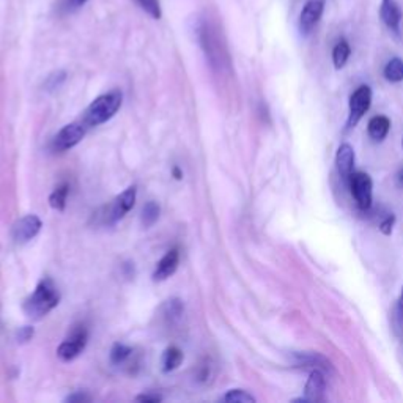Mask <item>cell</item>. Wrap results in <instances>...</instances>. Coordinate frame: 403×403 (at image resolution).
<instances>
[{"mask_svg": "<svg viewBox=\"0 0 403 403\" xmlns=\"http://www.w3.org/2000/svg\"><path fill=\"white\" fill-rule=\"evenodd\" d=\"M123 94L120 90H112L98 96L95 101H91L82 115V123L87 128L100 127V124L109 122L114 117L118 109L122 108Z\"/></svg>", "mask_w": 403, "mask_h": 403, "instance_id": "obj_2", "label": "cell"}, {"mask_svg": "<svg viewBox=\"0 0 403 403\" xmlns=\"http://www.w3.org/2000/svg\"><path fill=\"white\" fill-rule=\"evenodd\" d=\"M325 388H326L325 375H323L320 369H314L309 375L306 389H304V399L307 402H321L325 399Z\"/></svg>", "mask_w": 403, "mask_h": 403, "instance_id": "obj_12", "label": "cell"}, {"mask_svg": "<svg viewBox=\"0 0 403 403\" xmlns=\"http://www.w3.org/2000/svg\"><path fill=\"white\" fill-rule=\"evenodd\" d=\"M131 353H133V350H131L129 347L123 345V343H115V345L110 350L112 364H117V366L123 364V362L129 358Z\"/></svg>", "mask_w": 403, "mask_h": 403, "instance_id": "obj_22", "label": "cell"}, {"mask_svg": "<svg viewBox=\"0 0 403 403\" xmlns=\"http://www.w3.org/2000/svg\"><path fill=\"white\" fill-rule=\"evenodd\" d=\"M197 37H199V43L205 51V54H207L210 63L213 65V67L222 63L224 46L221 43L219 34H217L216 25L208 21L207 18L199 19V23H197Z\"/></svg>", "mask_w": 403, "mask_h": 403, "instance_id": "obj_3", "label": "cell"}, {"mask_svg": "<svg viewBox=\"0 0 403 403\" xmlns=\"http://www.w3.org/2000/svg\"><path fill=\"white\" fill-rule=\"evenodd\" d=\"M389 129H391V120L385 115H376L370 118V122L367 124V131L369 136L373 139L376 142L385 141Z\"/></svg>", "mask_w": 403, "mask_h": 403, "instance_id": "obj_15", "label": "cell"}, {"mask_svg": "<svg viewBox=\"0 0 403 403\" xmlns=\"http://www.w3.org/2000/svg\"><path fill=\"white\" fill-rule=\"evenodd\" d=\"M380 16L383 24L392 32L394 35L400 34V24H402V10L394 0H381Z\"/></svg>", "mask_w": 403, "mask_h": 403, "instance_id": "obj_13", "label": "cell"}, {"mask_svg": "<svg viewBox=\"0 0 403 403\" xmlns=\"http://www.w3.org/2000/svg\"><path fill=\"white\" fill-rule=\"evenodd\" d=\"M136 402L142 403H160L162 402V397L160 394H141L136 397Z\"/></svg>", "mask_w": 403, "mask_h": 403, "instance_id": "obj_28", "label": "cell"}, {"mask_svg": "<svg viewBox=\"0 0 403 403\" xmlns=\"http://www.w3.org/2000/svg\"><path fill=\"white\" fill-rule=\"evenodd\" d=\"M136 4L153 19H161L162 10L160 0H136Z\"/></svg>", "mask_w": 403, "mask_h": 403, "instance_id": "obj_23", "label": "cell"}, {"mask_svg": "<svg viewBox=\"0 0 403 403\" xmlns=\"http://www.w3.org/2000/svg\"><path fill=\"white\" fill-rule=\"evenodd\" d=\"M65 77H67V75H65L63 71L54 72V75H51L48 79H46V89H48V90L58 89L63 84Z\"/></svg>", "mask_w": 403, "mask_h": 403, "instance_id": "obj_25", "label": "cell"}, {"mask_svg": "<svg viewBox=\"0 0 403 403\" xmlns=\"http://www.w3.org/2000/svg\"><path fill=\"white\" fill-rule=\"evenodd\" d=\"M397 309H399V314L403 316V288H402V292H400V296H399V302H397Z\"/></svg>", "mask_w": 403, "mask_h": 403, "instance_id": "obj_32", "label": "cell"}, {"mask_svg": "<svg viewBox=\"0 0 403 403\" xmlns=\"http://www.w3.org/2000/svg\"><path fill=\"white\" fill-rule=\"evenodd\" d=\"M400 180L403 181V172H402V174H400Z\"/></svg>", "mask_w": 403, "mask_h": 403, "instance_id": "obj_34", "label": "cell"}, {"mask_svg": "<svg viewBox=\"0 0 403 403\" xmlns=\"http://www.w3.org/2000/svg\"><path fill=\"white\" fill-rule=\"evenodd\" d=\"M394 222H395V217L391 215V216H388L385 221L381 222V226H380V230H381V234H385V235H391L392 234V227H394Z\"/></svg>", "mask_w": 403, "mask_h": 403, "instance_id": "obj_29", "label": "cell"}, {"mask_svg": "<svg viewBox=\"0 0 403 403\" xmlns=\"http://www.w3.org/2000/svg\"><path fill=\"white\" fill-rule=\"evenodd\" d=\"M222 400L229 403H254L255 397L249 392L243 391V389H232V391H229L224 395Z\"/></svg>", "mask_w": 403, "mask_h": 403, "instance_id": "obj_24", "label": "cell"}, {"mask_svg": "<svg viewBox=\"0 0 403 403\" xmlns=\"http://www.w3.org/2000/svg\"><path fill=\"white\" fill-rule=\"evenodd\" d=\"M160 213H161V208L156 202L151 200V202L145 203L142 208V216H141L142 226L147 229L153 226V224L158 221V217H160Z\"/></svg>", "mask_w": 403, "mask_h": 403, "instance_id": "obj_20", "label": "cell"}, {"mask_svg": "<svg viewBox=\"0 0 403 403\" xmlns=\"http://www.w3.org/2000/svg\"><path fill=\"white\" fill-rule=\"evenodd\" d=\"M85 4H87V0H67L68 10H77V8H81V6H84Z\"/></svg>", "mask_w": 403, "mask_h": 403, "instance_id": "obj_31", "label": "cell"}, {"mask_svg": "<svg viewBox=\"0 0 403 403\" xmlns=\"http://www.w3.org/2000/svg\"><path fill=\"white\" fill-rule=\"evenodd\" d=\"M350 188H352V194L361 210H369L372 207L373 183L369 174H366V172H353L352 177H350Z\"/></svg>", "mask_w": 403, "mask_h": 403, "instance_id": "obj_7", "label": "cell"}, {"mask_svg": "<svg viewBox=\"0 0 403 403\" xmlns=\"http://www.w3.org/2000/svg\"><path fill=\"white\" fill-rule=\"evenodd\" d=\"M183 302L178 300V298H174V300H169L166 304H164V315H166V319L170 320V321H175L180 319V316L183 315Z\"/></svg>", "mask_w": 403, "mask_h": 403, "instance_id": "obj_21", "label": "cell"}, {"mask_svg": "<svg viewBox=\"0 0 403 403\" xmlns=\"http://www.w3.org/2000/svg\"><path fill=\"white\" fill-rule=\"evenodd\" d=\"M137 199V189L136 186H129L128 189H124L120 196H117L114 202H112L109 207L101 208L95 215L98 217V222L100 224H115L117 221H120L124 215H128L131 210L134 208Z\"/></svg>", "mask_w": 403, "mask_h": 403, "instance_id": "obj_4", "label": "cell"}, {"mask_svg": "<svg viewBox=\"0 0 403 403\" xmlns=\"http://www.w3.org/2000/svg\"><path fill=\"white\" fill-rule=\"evenodd\" d=\"M58 302H60V292H58L54 281L51 277H43L38 282L34 293L24 301L23 310L29 319L39 320L48 315L52 309H56Z\"/></svg>", "mask_w": 403, "mask_h": 403, "instance_id": "obj_1", "label": "cell"}, {"mask_svg": "<svg viewBox=\"0 0 403 403\" xmlns=\"http://www.w3.org/2000/svg\"><path fill=\"white\" fill-rule=\"evenodd\" d=\"M178 265H180V252H178V249L174 248V249L167 250L166 255L158 262L156 269L153 273V281L156 282L167 281L170 276L175 274Z\"/></svg>", "mask_w": 403, "mask_h": 403, "instance_id": "obj_11", "label": "cell"}, {"mask_svg": "<svg viewBox=\"0 0 403 403\" xmlns=\"http://www.w3.org/2000/svg\"><path fill=\"white\" fill-rule=\"evenodd\" d=\"M68 194H70V184L68 183L58 184V186L52 191V194L49 196L51 208H54L57 211H65V208H67Z\"/></svg>", "mask_w": 403, "mask_h": 403, "instance_id": "obj_17", "label": "cell"}, {"mask_svg": "<svg viewBox=\"0 0 403 403\" xmlns=\"http://www.w3.org/2000/svg\"><path fill=\"white\" fill-rule=\"evenodd\" d=\"M65 402H70V403H76V402H90V397L87 394H84V392H76V394H71L68 395L67 399H65Z\"/></svg>", "mask_w": 403, "mask_h": 403, "instance_id": "obj_30", "label": "cell"}, {"mask_svg": "<svg viewBox=\"0 0 403 403\" xmlns=\"http://www.w3.org/2000/svg\"><path fill=\"white\" fill-rule=\"evenodd\" d=\"M210 376H211V364H210V361L207 359L205 362H202L199 369H197L196 378H197V381H200V383H207L210 380Z\"/></svg>", "mask_w": 403, "mask_h": 403, "instance_id": "obj_26", "label": "cell"}, {"mask_svg": "<svg viewBox=\"0 0 403 403\" xmlns=\"http://www.w3.org/2000/svg\"><path fill=\"white\" fill-rule=\"evenodd\" d=\"M383 75H385V77L388 79L389 82H394V84L402 82L403 81V60L402 58L400 57L391 58V60L386 63L385 70H383Z\"/></svg>", "mask_w": 403, "mask_h": 403, "instance_id": "obj_19", "label": "cell"}, {"mask_svg": "<svg viewBox=\"0 0 403 403\" xmlns=\"http://www.w3.org/2000/svg\"><path fill=\"white\" fill-rule=\"evenodd\" d=\"M350 54H352V48H350V44L347 39H340V41H337V44L334 46L333 49V63H334V68L335 70H342L345 67Z\"/></svg>", "mask_w": 403, "mask_h": 403, "instance_id": "obj_18", "label": "cell"}, {"mask_svg": "<svg viewBox=\"0 0 403 403\" xmlns=\"http://www.w3.org/2000/svg\"><path fill=\"white\" fill-rule=\"evenodd\" d=\"M85 133H87V127H85L82 122L70 123L58 131L57 136L54 137V142H52V147L57 151H67L76 147L85 137Z\"/></svg>", "mask_w": 403, "mask_h": 403, "instance_id": "obj_8", "label": "cell"}, {"mask_svg": "<svg viewBox=\"0 0 403 403\" xmlns=\"http://www.w3.org/2000/svg\"><path fill=\"white\" fill-rule=\"evenodd\" d=\"M335 166L337 170H339V174L345 178V180H350V177H352L354 169V150L352 145L348 143L340 145L335 153Z\"/></svg>", "mask_w": 403, "mask_h": 403, "instance_id": "obj_14", "label": "cell"}, {"mask_svg": "<svg viewBox=\"0 0 403 403\" xmlns=\"http://www.w3.org/2000/svg\"><path fill=\"white\" fill-rule=\"evenodd\" d=\"M41 227H43V222L37 215L24 216L15 224V227H13V232H11L13 240L19 244L29 243L39 234Z\"/></svg>", "mask_w": 403, "mask_h": 403, "instance_id": "obj_10", "label": "cell"}, {"mask_svg": "<svg viewBox=\"0 0 403 403\" xmlns=\"http://www.w3.org/2000/svg\"><path fill=\"white\" fill-rule=\"evenodd\" d=\"M34 334H35L34 326H23V328H19V331L16 334V339L19 343H27L29 340H32Z\"/></svg>", "mask_w": 403, "mask_h": 403, "instance_id": "obj_27", "label": "cell"}, {"mask_svg": "<svg viewBox=\"0 0 403 403\" xmlns=\"http://www.w3.org/2000/svg\"><path fill=\"white\" fill-rule=\"evenodd\" d=\"M325 13V0H307L300 13V32L302 35H309Z\"/></svg>", "mask_w": 403, "mask_h": 403, "instance_id": "obj_9", "label": "cell"}, {"mask_svg": "<svg viewBox=\"0 0 403 403\" xmlns=\"http://www.w3.org/2000/svg\"><path fill=\"white\" fill-rule=\"evenodd\" d=\"M172 172H174V177L177 178V180H181V178H183V172L180 170V167L175 166L174 170H172Z\"/></svg>", "mask_w": 403, "mask_h": 403, "instance_id": "obj_33", "label": "cell"}, {"mask_svg": "<svg viewBox=\"0 0 403 403\" xmlns=\"http://www.w3.org/2000/svg\"><path fill=\"white\" fill-rule=\"evenodd\" d=\"M89 340V333L84 326H77L71 331L68 339H65L60 345L57 348V356L58 359L63 362H70L72 359H76L79 354L84 352L85 345H87Z\"/></svg>", "mask_w": 403, "mask_h": 403, "instance_id": "obj_5", "label": "cell"}, {"mask_svg": "<svg viewBox=\"0 0 403 403\" xmlns=\"http://www.w3.org/2000/svg\"><path fill=\"white\" fill-rule=\"evenodd\" d=\"M183 352L178 347L175 345H170L169 348H166V352L162 354V372H172V370H175L181 366L183 362Z\"/></svg>", "mask_w": 403, "mask_h": 403, "instance_id": "obj_16", "label": "cell"}, {"mask_svg": "<svg viewBox=\"0 0 403 403\" xmlns=\"http://www.w3.org/2000/svg\"><path fill=\"white\" fill-rule=\"evenodd\" d=\"M372 104V90L369 85H361L356 89L348 103V128H354L361 122Z\"/></svg>", "mask_w": 403, "mask_h": 403, "instance_id": "obj_6", "label": "cell"}]
</instances>
